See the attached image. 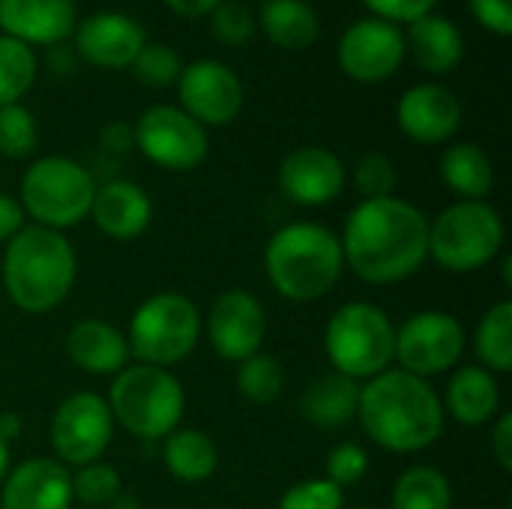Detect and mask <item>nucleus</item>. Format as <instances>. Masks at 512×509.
I'll list each match as a JSON object with an SVG mask.
<instances>
[{"label": "nucleus", "instance_id": "nucleus-39", "mask_svg": "<svg viewBox=\"0 0 512 509\" xmlns=\"http://www.w3.org/2000/svg\"><path fill=\"white\" fill-rule=\"evenodd\" d=\"M366 471H369V456L357 444H339L327 459V480L336 483L339 489L360 483Z\"/></svg>", "mask_w": 512, "mask_h": 509}, {"label": "nucleus", "instance_id": "nucleus-10", "mask_svg": "<svg viewBox=\"0 0 512 509\" xmlns=\"http://www.w3.org/2000/svg\"><path fill=\"white\" fill-rule=\"evenodd\" d=\"M135 147L159 168L192 171L207 159V132L177 105L147 108L135 129Z\"/></svg>", "mask_w": 512, "mask_h": 509}, {"label": "nucleus", "instance_id": "nucleus-21", "mask_svg": "<svg viewBox=\"0 0 512 509\" xmlns=\"http://www.w3.org/2000/svg\"><path fill=\"white\" fill-rule=\"evenodd\" d=\"M90 216L102 234H108L114 240H132L150 225L153 204L141 186H135L129 180H114V183H105L102 189H96Z\"/></svg>", "mask_w": 512, "mask_h": 509}, {"label": "nucleus", "instance_id": "nucleus-45", "mask_svg": "<svg viewBox=\"0 0 512 509\" xmlns=\"http://www.w3.org/2000/svg\"><path fill=\"white\" fill-rule=\"evenodd\" d=\"M132 144H135V138H132V129H129L126 123H108V126L102 129V147H105V150H111V153H126Z\"/></svg>", "mask_w": 512, "mask_h": 509}, {"label": "nucleus", "instance_id": "nucleus-1", "mask_svg": "<svg viewBox=\"0 0 512 509\" xmlns=\"http://www.w3.org/2000/svg\"><path fill=\"white\" fill-rule=\"evenodd\" d=\"M342 258L348 267L372 285L402 282L417 273L429 255V222L402 198L360 201L348 222Z\"/></svg>", "mask_w": 512, "mask_h": 509}, {"label": "nucleus", "instance_id": "nucleus-16", "mask_svg": "<svg viewBox=\"0 0 512 509\" xmlns=\"http://www.w3.org/2000/svg\"><path fill=\"white\" fill-rule=\"evenodd\" d=\"M75 51L96 69H129L147 42L144 27L126 12H93L75 27Z\"/></svg>", "mask_w": 512, "mask_h": 509}, {"label": "nucleus", "instance_id": "nucleus-29", "mask_svg": "<svg viewBox=\"0 0 512 509\" xmlns=\"http://www.w3.org/2000/svg\"><path fill=\"white\" fill-rule=\"evenodd\" d=\"M453 492L450 480L429 465L408 468L396 489H393V509H450Z\"/></svg>", "mask_w": 512, "mask_h": 509}, {"label": "nucleus", "instance_id": "nucleus-7", "mask_svg": "<svg viewBox=\"0 0 512 509\" xmlns=\"http://www.w3.org/2000/svg\"><path fill=\"white\" fill-rule=\"evenodd\" d=\"M93 195L90 171L69 156L36 159L21 177V210L51 231L78 225L90 213Z\"/></svg>", "mask_w": 512, "mask_h": 509}, {"label": "nucleus", "instance_id": "nucleus-48", "mask_svg": "<svg viewBox=\"0 0 512 509\" xmlns=\"http://www.w3.org/2000/svg\"><path fill=\"white\" fill-rule=\"evenodd\" d=\"M357 509H372V507H357Z\"/></svg>", "mask_w": 512, "mask_h": 509}, {"label": "nucleus", "instance_id": "nucleus-3", "mask_svg": "<svg viewBox=\"0 0 512 509\" xmlns=\"http://www.w3.org/2000/svg\"><path fill=\"white\" fill-rule=\"evenodd\" d=\"M75 282V252L60 231L21 228L3 255V288L24 312H48L66 300Z\"/></svg>", "mask_w": 512, "mask_h": 509}, {"label": "nucleus", "instance_id": "nucleus-5", "mask_svg": "<svg viewBox=\"0 0 512 509\" xmlns=\"http://www.w3.org/2000/svg\"><path fill=\"white\" fill-rule=\"evenodd\" d=\"M324 345L339 375L351 381L375 378L387 372L396 357V330L384 309L372 303H348L330 318Z\"/></svg>", "mask_w": 512, "mask_h": 509}, {"label": "nucleus", "instance_id": "nucleus-30", "mask_svg": "<svg viewBox=\"0 0 512 509\" xmlns=\"http://www.w3.org/2000/svg\"><path fill=\"white\" fill-rule=\"evenodd\" d=\"M39 72L36 51L12 36L0 33V108L15 105L33 87Z\"/></svg>", "mask_w": 512, "mask_h": 509}, {"label": "nucleus", "instance_id": "nucleus-24", "mask_svg": "<svg viewBox=\"0 0 512 509\" xmlns=\"http://www.w3.org/2000/svg\"><path fill=\"white\" fill-rule=\"evenodd\" d=\"M255 21L258 30L285 51H306L321 36V18L306 0H264Z\"/></svg>", "mask_w": 512, "mask_h": 509}, {"label": "nucleus", "instance_id": "nucleus-32", "mask_svg": "<svg viewBox=\"0 0 512 509\" xmlns=\"http://www.w3.org/2000/svg\"><path fill=\"white\" fill-rule=\"evenodd\" d=\"M237 387H240V396L255 402V405H267L273 399H279L282 387H285V372L279 366L276 357H264V354H255L249 360L240 363V372H237Z\"/></svg>", "mask_w": 512, "mask_h": 509}, {"label": "nucleus", "instance_id": "nucleus-14", "mask_svg": "<svg viewBox=\"0 0 512 509\" xmlns=\"http://www.w3.org/2000/svg\"><path fill=\"white\" fill-rule=\"evenodd\" d=\"M111 432L114 420L105 399L96 393H75L51 420V447L69 465H90L111 444Z\"/></svg>", "mask_w": 512, "mask_h": 509}, {"label": "nucleus", "instance_id": "nucleus-28", "mask_svg": "<svg viewBox=\"0 0 512 509\" xmlns=\"http://www.w3.org/2000/svg\"><path fill=\"white\" fill-rule=\"evenodd\" d=\"M165 465L171 471V477L183 480V483H204L216 474L219 465V453L216 444L195 429H183V432H171L165 438Z\"/></svg>", "mask_w": 512, "mask_h": 509}, {"label": "nucleus", "instance_id": "nucleus-18", "mask_svg": "<svg viewBox=\"0 0 512 509\" xmlns=\"http://www.w3.org/2000/svg\"><path fill=\"white\" fill-rule=\"evenodd\" d=\"M345 186V165L327 147H300L285 156L279 168V189L288 201L321 207L339 198Z\"/></svg>", "mask_w": 512, "mask_h": 509}, {"label": "nucleus", "instance_id": "nucleus-9", "mask_svg": "<svg viewBox=\"0 0 512 509\" xmlns=\"http://www.w3.org/2000/svg\"><path fill=\"white\" fill-rule=\"evenodd\" d=\"M201 318L189 297L183 294H156L132 315L129 324V351L144 366H174L198 342Z\"/></svg>", "mask_w": 512, "mask_h": 509}, {"label": "nucleus", "instance_id": "nucleus-8", "mask_svg": "<svg viewBox=\"0 0 512 509\" xmlns=\"http://www.w3.org/2000/svg\"><path fill=\"white\" fill-rule=\"evenodd\" d=\"M504 246V219L486 201H459L429 225V255L450 273L486 267Z\"/></svg>", "mask_w": 512, "mask_h": 509}, {"label": "nucleus", "instance_id": "nucleus-33", "mask_svg": "<svg viewBox=\"0 0 512 509\" xmlns=\"http://www.w3.org/2000/svg\"><path fill=\"white\" fill-rule=\"evenodd\" d=\"M135 72V78L144 84V87H153V90H162V87H171L177 84L180 72H183V60L180 54L165 45V42H144V48L138 51V57L132 60L129 66Z\"/></svg>", "mask_w": 512, "mask_h": 509}, {"label": "nucleus", "instance_id": "nucleus-37", "mask_svg": "<svg viewBox=\"0 0 512 509\" xmlns=\"http://www.w3.org/2000/svg\"><path fill=\"white\" fill-rule=\"evenodd\" d=\"M354 183L363 195V201L369 198H390L396 189V165L390 162V156L372 150L363 153L357 168H354Z\"/></svg>", "mask_w": 512, "mask_h": 509}, {"label": "nucleus", "instance_id": "nucleus-26", "mask_svg": "<svg viewBox=\"0 0 512 509\" xmlns=\"http://www.w3.org/2000/svg\"><path fill=\"white\" fill-rule=\"evenodd\" d=\"M357 402H360V384L336 372L312 381L309 390L303 393L300 408L312 426L336 429L357 417Z\"/></svg>", "mask_w": 512, "mask_h": 509}, {"label": "nucleus", "instance_id": "nucleus-47", "mask_svg": "<svg viewBox=\"0 0 512 509\" xmlns=\"http://www.w3.org/2000/svg\"><path fill=\"white\" fill-rule=\"evenodd\" d=\"M6 471H9V444L0 441V483L6 480Z\"/></svg>", "mask_w": 512, "mask_h": 509}, {"label": "nucleus", "instance_id": "nucleus-44", "mask_svg": "<svg viewBox=\"0 0 512 509\" xmlns=\"http://www.w3.org/2000/svg\"><path fill=\"white\" fill-rule=\"evenodd\" d=\"M174 15L186 18V21H195V18H204L210 15L222 0H162Z\"/></svg>", "mask_w": 512, "mask_h": 509}, {"label": "nucleus", "instance_id": "nucleus-46", "mask_svg": "<svg viewBox=\"0 0 512 509\" xmlns=\"http://www.w3.org/2000/svg\"><path fill=\"white\" fill-rule=\"evenodd\" d=\"M21 435V417L15 414V411H6V414H0V441H15Z\"/></svg>", "mask_w": 512, "mask_h": 509}, {"label": "nucleus", "instance_id": "nucleus-36", "mask_svg": "<svg viewBox=\"0 0 512 509\" xmlns=\"http://www.w3.org/2000/svg\"><path fill=\"white\" fill-rule=\"evenodd\" d=\"M210 30H213V36L222 45L240 48V45H246L255 36L258 21H255V12L246 3H240V0H222L210 12Z\"/></svg>", "mask_w": 512, "mask_h": 509}, {"label": "nucleus", "instance_id": "nucleus-35", "mask_svg": "<svg viewBox=\"0 0 512 509\" xmlns=\"http://www.w3.org/2000/svg\"><path fill=\"white\" fill-rule=\"evenodd\" d=\"M39 132H36V120L33 114L15 102V105H3L0 108V153L9 159H24L36 150Z\"/></svg>", "mask_w": 512, "mask_h": 509}, {"label": "nucleus", "instance_id": "nucleus-31", "mask_svg": "<svg viewBox=\"0 0 512 509\" xmlns=\"http://www.w3.org/2000/svg\"><path fill=\"white\" fill-rule=\"evenodd\" d=\"M477 354L489 372L512 369V303H498L477 327Z\"/></svg>", "mask_w": 512, "mask_h": 509}, {"label": "nucleus", "instance_id": "nucleus-25", "mask_svg": "<svg viewBox=\"0 0 512 509\" xmlns=\"http://www.w3.org/2000/svg\"><path fill=\"white\" fill-rule=\"evenodd\" d=\"M498 381L483 366H465L447 387V411L465 426H483L498 414Z\"/></svg>", "mask_w": 512, "mask_h": 509}, {"label": "nucleus", "instance_id": "nucleus-41", "mask_svg": "<svg viewBox=\"0 0 512 509\" xmlns=\"http://www.w3.org/2000/svg\"><path fill=\"white\" fill-rule=\"evenodd\" d=\"M474 21L495 33V36H510L512 33V0H468Z\"/></svg>", "mask_w": 512, "mask_h": 509}, {"label": "nucleus", "instance_id": "nucleus-4", "mask_svg": "<svg viewBox=\"0 0 512 509\" xmlns=\"http://www.w3.org/2000/svg\"><path fill=\"white\" fill-rule=\"evenodd\" d=\"M342 243L333 231L315 222H297L276 231L264 252L267 279L297 303L324 297L342 276Z\"/></svg>", "mask_w": 512, "mask_h": 509}, {"label": "nucleus", "instance_id": "nucleus-40", "mask_svg": "<svg viewBox=\"0 0 512 509\" xmlns=\"http://www.w3.org/2000/svg\"><path fill=\"white\" fill-rule=\"evenodd\" d=\"M360 3L372 12V18H381L399 27V24H414L432 15L441 0H360Z\"/></svg>", "mask_w": 512, "mask_h": 509}, {"label": "nucleus", "instance_id": "nucleus-23", "mask_svg": "<svg viewBox=\"0 0 512 509\" xmlns=\"http://www.w3.org/2000/svg\"><path fill=\"white\" fill-rule=\"evenodd\" d=\"M66 354L90 375H114L126 369L129 345L123 333L105 321H78L66 336Z\"/></svg>", "mask_w": 512, "mask_h": 509}, {"label": "nucleus", "instance_id": "nucleus-12", "mask_svg": "<svg viewBox=\"0 0 512 509\" xmlns=\"http://www.w3.org/2000/svg\"><path fill=\"white\" fill-rule=\"evenodd\" d=\"M465 330L447 312H420L396 333V360L417 378L441 375L462 360Z\"/></svg>", "mask_w": 512, "mask_h": 509}, {"label": "nucleus", "instance_id": "nucleus-6", "mask_svg": "<svg viewBox=\"0 0 512 509\" xmlns=\"http://www.w3.org/2000/svg\"><path fill=\"white\" fill-rule=\"evenodd\" d=\"M183 387L156 366H129L111 384V417L144 441L168 438L183 417Z\"/></svg>", "mask_w": 512, "mask_h": 509}, {"label": "nucleus", "instance_id": "nucleus-13", "mask_svg": "<svg viewBox=\"0 0 512 509\" xmlns=\"http://www.w3.org/2000/svg\"><path fill=\"white\" fill-rule=\"evenodd\" d=\"M180 108L201 126H225L243 108V81L222 60L204 57L183 66L177 78Z\"/></svg>", "mask_w": 512, "mask_h": 509}, {"label": "nucleus", "instance_id": "nucleus-34", "mask_svg": "<svg viewBox=\"0 0 512 509\" xmlns=\"http://www.w3.org/2000/svg\"><path fill=\"white\" fill-rule=\"evenodd\" d=\"M72 498H78L84 507H108L120 498V474L102 462L81 465V471L72 477Z\"/></svg>", "mask_w": 512, "mask_h": 509}, {"label": "nucleus", "instance_id": "nucleus-17", "mask_svg": "<svg viewBox=\"0 0 512 509\" xmlns=\"http://www.w3.org/2000/svg\"><path fill=\"white\" fill-rule=\"evenodd\" d=\"M399 129L417 144H444L462 126V102L444 84H417L396 105Z\"/></svg>", "mask_w": 512, "mask_h": 509}, {"label": "nucleus", "instance_id": "nucleus-42", "mask_svg": "<svg viewBox=\"0 0 512 509\" xmlns=\"http://www.w3.org/2000/svg\"><path fill=\"white\" fill-rule=\"evenodd\" d=\"M492 453L504 471H512V414H501L492 432Z\"/></svg>", "mask_w": 512, "mask_h": 509}, {"label": "nucleus", "instance_id": "nucleus-15", "mask_svg": "<svg viewBox=\"0 0 512 509\" xmlns=\"http://www.w3.org/2000/svg\"><path fill=\"white\" fill-rule=\"evenodd\" d=\"M207 333L210 345L222 360L243 363L258 354L264 333H267V315L264 306L249 291H225L213 300L207 315Z\"/></svg>", "mask_w": 512, "mask_h": 509}, {"label": "nucleus", "instance_id": "nucleus-27", "mask_svg": "<svg viewBox=\"0 0 512 509\" xmlns=\"http://www.w3.org/2000/svg\"><path fill=\"white\" fill-rule=\"evenodd\" d=\"M441 177L462 201H483L495 186V168L486 150L468 141L447 147L441 156Z\"/></svg>", "mask_w": 512, "mask_h": 509}, {"label": "nucleus", "instance_id": "nucleus-38", "mask_svg": "<svg viewBox=\"0 0 512 509\" xmlns=\"http://www.w3.org/2000/svg\"><path fill=\"white\" fill-rule=\"evenodd\" d=\"M279 509H342V489L330 480H306L282 495Z\"/></svg>", "mask_w": 512, "mask_h": 509}, {"label": "nucleus", "instance_id": "nucleus-22", "mask_svg": "<svg viewBox=\"0 0 512 509\" xmlns=\"http://www.w3.org/2000/svg\"><path fill=\"white\" fill-rule=\"evenodd\" d=\"M405 48L417 60V66L432 72V75L453 72L462 63V57H465L462 30L450 18L435 15V12L420 18V21H414V24H408Z\"/></svg>", "mask_w": 512, "mask_h": 509}, {"label": "nucleus", "instance_id": "nucleus-20", "mask_svg": "<svg viewBox=\"0 0 512 509\" xmlns=\"http://www.w3.org/2000/svg\"><path fill=\"white\" fill-rule=\"evenodd\" d=\"M72 477L54 459L21 462L3 480V509H69Z\"/></svg>", "mask_w": 512, "mask_h": 509}, {"label": "nucleus", "instance_id": "nucleus-11", "mask_svg": "<svg viewBox=\"0 0 512 509\" xmlns=\"http://www.w3.org/2000/svg\"><path fill=\"white\" fill-rule=\"evenodd\" d=\"M405 57L408 48L402 27L372 15L354 21L336 45L339 69L360 84H378L393 78L402 69Z\"/></svg>", "mask_w": 512, "mask_h": 509}, {"label": "nucleus", "instance_id": "nucleus-2", "mask_svg": "<svg viewBox=\"0 0 512 509\" xmlns=\"http://www.w3.org/2000/svg\"><path fill=\"white\" fill-rule=\"evenodd\" d=\"M357 417L369 438L393 453H417L444 432V408L426 378L411 372H381L360 387Z\"/></svg>", "mask_w": 512, "mask_h": 509}, {"label": "nucleus", "instance_id": "nucleus-43", "mask_svg": "<svg viewBox=\"0 0 512 509\" xmlns=\"http://www.w3.org/2000/svg\"><path fill=\"white\" fill-rule=\"evenodd\" d=\"M24 225V210L18 201H12L9 195L0 192V243L3 240H12Z\"/></svg>", "mask_w": 512, "mask_h": 509}, {"label": "nucleus", "instance_id": "nucleus-19", "mask_svg": "<svg viewBox=\"0 0 512 509\" xmlns=\"http://www.w3.org/2000/svg\"><path fill=\"white\" fill-rule=\"evenodd\" d=\"M78 27L75 0H0V30L30 48L63 45Z\"/></svg>", "mask_w": 512, "mask_h": 509}]
</instances>
